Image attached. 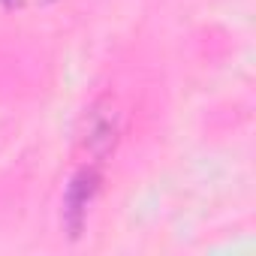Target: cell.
<instances>
[{
  "mask_svg": "<svg viewBox=\"0 0 256 256\" xmlns=\"http://www.w3.org/2000/svg\"><path fill=\"white\" fill-rule=\"evenodd\" d=\"M100 184H102V175H100V163H90L82 166L70 184H66V193H64V220L70 226V235H78L82 226H84V217L100 193Z\"/></svg>",
  "mask_w": 256,
  "mask_h": 256,
  "instance_id": "obj_1",
  "label": "cell"
},
{
  "mask_svg": "<svg viewBox=\"0 0 256 256\" xmlns=\"http://www.w3.org/2000/svg\"><path fill=\"white\" fill-rule=\"evenodd\" d=\"M6 10H34V6H48L54 0H0Z\"/></svg>",
  "mask_w": 256,
  "mask_h": 256,
  "instance_id": "obj_2",
  "label": "cell"
}]
</instances>
